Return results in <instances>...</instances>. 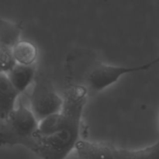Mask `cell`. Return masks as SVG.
Instances as JSON below:
<instances>
[{"label":"cell","instance_id":"9","mask_svg":"<svg viewBox=\"0 0 159 159\" xmlns=\"http://www.w3.org/2000/svg\"><path fill=\"white\" fill-rule=\"evenodd\" d=\"M17 64L32 66L37 58V48L34 43L20 40L12 48Z\"/></svg>","mask_w":159,"mask_h":159},{"label":"cell","instance_id":"6","mask_svg":"<svg viewBox=\"0 0 159 159\" xmlns=\"http://www.w3.org/2000/svg\"><path fill=\"white\" fill-rule=\"evenodd\" d=\"M20 94L7 75L0 73V120L6 119L16 108V102Z\"/></svg>","mask_w":159,"mask_h":159},{"label":"cell","instance_id":"5","mask_svg":"<svg viewBox=\"0 0 159 159\" xmlns=\"http://www.w3.org/2000/svg\"><path fill=\"white\" fill-rule=\"evenodd\" d=\"M104 159H159V139L152 145L138 150L117 148L108 144Z\"/></svg>","mask_w":159,"mask_h":159},{"label":"cell","instance_id":"4","mask_svg":"<svg viewBox=\"0 0 159 159\" xmlns=\"http://www.w3.org/2000/svg\"><path fill=\"white\" fill-rule=\"evenodd\" d=\"M155 66L153 60L138 66H117L99 64L89 72L87 77L89 87L95 92H101L114 85L123 76L149 70Z\"/></svg>","mask_w":159,"mask_h":159},{"label":"cell","instance_id":"3","mask_svg":"<svg viewBox=\"0 0 159 159\" xmlns=\"http://www.w3.org/2000/svg\"><path fill=\"white\" fill-rule=\"evenodd\" d=\"M64 97L57 94L51 82L43 75L36 76L30 96L33 113L39 121L59 113L62 110Z\"/></svg>","mask_w":159,"mask_h":159},{"label":"cell","instance_id":"10","mask_svg":"<svg viewBox=\"0 0 159 159\" xmlns=\"http://www.w3.org/2000/svg\"><path fill=\"white\" fill-rule=\"evenodd\" d=\"M0 60H1V73L8 74L17 65L12 48H6L4 46H0Z\"/></svg>","mask_w":159,"mask_h":159},{"label":"cell","instance_id":"8","mask_svg":"<svg viewBox=\"0 0 159 159\" xmlns=\"http://www.w3.org/2000/svg\"><path fill=\"white\" fill-rule=\"evenodd\" d=\"M22 27L20 24L2 18L0 20V46L13 48L20 41Z\"/></svg>","mask_w":159,"mask_h":159},{"label":"cell","instance_id":"2","mask_svg":"<svg viewBox=\"0 0 159 159\" xmlns=\"http://www.w3.org/2000/svg\"><path fill=\"white\" fill-rule=\"evenodd\" d=\"M0 124V143L2 146L24 147L34 136L40 121L33 111L22 102Z\"/></svg>","mask_w":159,"mask_h":159},{"label":"cell","instance_id":"7","mask_svg":"<svg viewBox=\"0 0 159 159\" xmlns=\"http://www.w3.org/2000/svg\"><path fill=\"white\" fill-rule=\"evenodd\" d=\"M6 75L12 85L20 94L27 89L28 87L34 82L37 76L33 65L30 66L20 64H17L15 68Z\"/></svg>","mask_w":159,"mask_h":159},{"label":"cell","instance_id":"11","mask_svg":"<svg viewBox=\"0 0 159 159\" xmlns=\"http://www.w3.org/2000/svg\"><path fill=\"white\" fill-rule=\"evenodd\" d=\"M153 61H154V63H155V65H158V64H159V55L158 56V57H156V58L154 59Z\"/></svg>","mask_w":159,"mask_h":159},{"label":"cell","instance_id":"1","mask_svg":"<svg viewBox=\"0 0 159 159\" xmlns=\"http://www.w3.org/2000/svg\"><path fill=\"white\" fill-rule=\"evenodd\" d=\"M63 97L62 110L40 120L37 131L24 145L41 159H65L81 140V122L88 101L87 89L70 85Z\"/></svg>","mask_w":159,"mask_h":159}]
</instances>
